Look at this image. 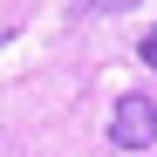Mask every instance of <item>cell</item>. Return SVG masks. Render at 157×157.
<instances>
[{
  "label": "cell",
  "mask_w": 157,
  "mask_h": 157,
  "mask_svg": "<svg viewBox=\"0 0 157 157\" xmlns=\"http://www.w3.org/2000/svg\"><path fill=\"white\" fill-rule=\"evenodd\" d=\"M109 144H116V150H150V144H157V102H150V96H123V102H116Z\"/></svg>",
  "instance_id": "1"
},
{
  "label": "cell",
  "mask_w": 157,
  "mask_h": 157,
  "mask_svg": "<svg viewBox=\"0 0 157 157\" xmlns=\"http://www.w3.org/2000/svg\"><path fill=\"white\" fill-rule=\"evenodd\" d=\"M75 7H82V14H130L137 0H75Z\"/></svg>",
  "instance_id": "2"
},
{
  "label": "cell",
  "mask_w": 157,
  "mask_h": 157,
  "mask_svg": "<svg viewBox=\"0 0 157 157\" xmlns=\"http://www.w3.org/2000/svg\"><path fill=\"white\" fill-rule=\"evenodd\" d=\"M137 55H144V68H157V28H150V34L137 41Z\"/></svg>",
  "instance_id": "3"
}]
</instances>
